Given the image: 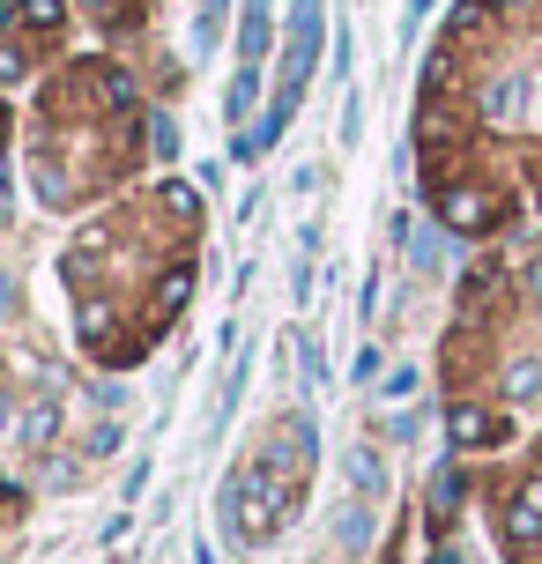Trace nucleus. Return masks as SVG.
I'll return each instance as SVG.
<instances>
[{"mask_svg": "<svg viewBox=\"0 0 542 564\" xmlns=\"http://www.w3.org/2000/svg\"><path fill=\"white\" fill-rule=\"evenodd\" d=\"M283 506H290L283 453H260V460H246V468L230 476V490H224V528L238 542H268L275 528H283Z\"/></svg>", "mask_w": 542, "mask_h": 564, "instance_id": "nucleus-1", "label": "nucleus"}, {"mask_svg": "<svg viewBox=\"0 0 542 564\" xmlns=\"http://www.w3.org/2000/svg\"><path fill=\"white\" fill-rule=\"evenodd\" d=\"M506 297H513V268L506 260H476L468 282H460V319H498Z\"/></svg>", "mask_w": 542, "mask_h": 564, "instance_id": "nucleus-2", "label": "nucleus"}, {"mask_svg": "<svg viewBox=\"0 0 542 564\" xmlns=\"http://www.w3.org/2000/svg\"><path fill=\"white\" fill-rule=\"evenodd\" d=\"M498 216H506V200L490 194V186H446V194H438V224L460 230V238H468V230H490Z\"/></svg>", "mask_w": 542, "mask_h": 564, "instance_id": "nucleus-3", "label": "nucleus"}, {"mask_svg": "<svg viewBox=\"0 0 542 564\" xmlns=\"http://www.w3.org/2000/svg\"><path fill=\"white\" fill-rule=\"evenodd\" d=\"M446 438H454V446H498L506 423L490 416V409H476V401H454V409H446Z\"/></svg>", "mask_w": 542, "mask_h": 564, "instance_id": "nucleus-4", "label": "nucleus"}, {"mask_svg": "<svg viewBox=\"0 0 542 564\" xmlns=\"http://www.w3.org/2000/svg\"><path fill=\"white\" fill-rule=\"evenodd\" d=\"M186 297H194V268L178 260L172 275L156 282V319H178V312H186Z\"/></svg>", "mask_w": 542, "mask_h": 564, "instance_id": "nucleus-5", "label": "nucleus"}, {"mask_svg": "<svg viewBox=\"0 0 542 564\" xmlns=\"http://www.w3.org/2000/svg\"><path fill=\"white\" fill-rule=\"evenodd\" d=\"M260 53H268V0H246V30H238V59H246V67H260Z\"/></svg>", "mask_w": 542, "mask_h": 564, "instance_id": "nucleus-6", "label": "nucleus"}, {"mask_svg": "<svg viewBox=\"0 0 542 564\" xmlns=\"http://www.w3.org/2000/svg\"><path fill=\"white\" fill-rule=\"evenodd\" d=\"M89 83H97V105H105L112 119H127V112H134V83H127V75H105V67H97Z\"/></svg>", "mask_w": 542, "mask_h": 564, "instance_id": "nucleus-7", "label": "nucleus"}, {"mask_svg": "<svg viewBox=\"0 0 542 564\" xmlns=\"http://www.w3.org/2000/svg\"><path fill=\"white\" fill-rule=\"evenodd\" d=\"M416 141H424V149H446V141H454V119H446L438 97H424V112H416Z\"/></svg>", "mask_w": 542, "mask_h": 564, "instance_id": "nucleus-8", "label": "nucleus"}, {"mask_svg": "<svg viewBox=\"0 0 542 564\" xmlns=\"http://www.w3.org/2000/svg\"><path fill=\"white\" fill-rule=\"evenodd\" d=\"M349 476H357V498H365V506L379 498V482H387V476H379V453H371V446L349 453Z\"/></svg>", "mask_w": 542, "mask_h": 564, "instance_id": "nucleus-9", "label": "nucleus"}, {"mask_svg": "<svg viewBox=\"0 0 542 564\" xmlns=\"http://www.w3.org/2000/svg\"><path fill=\"white\" fill-rule=\"evenodd\" d=\"M484 112H490V119H506V127H513V119L528 112V97H520V83H490V97H484Z\"/></svg>", "mask_w": 542, "mask_h": 564, "instance_id": "nucleus-10", "label": "nucleus"}, {"mask_svg": "<svg viewBox=\"0 0 542 564\" xmlns=\"http://www.w3.org/2000/svg\"><path fill=\"white\" fill-rule=\"evenodd\" d=\"M506 535H513V542H542V506H528V498L506 506Z\"/></svg>", "mask_w": 542, "mask_h": 564, "instance_id": "nucleus-11", "label": "nucleus"}, {"mask_svg": "<svg viewBox=\"0 0 542 564\" xmlns=\"http://www.w3.org/2000/svg\"><path fill=\"white\" fill-rule=\"evenodd\" d=\"M506 394H513V401L542 394V365H535V357H528V365H506Z\"/></svg>", "mask_w": 542, "mask_h": 564, "instance_id": "nucleus-12", "label": "nucleus"}, {"mask_svg": "<svg viewBox=\"0 0 542 564\" xmlns=\"http://www.w3.org/2000/svg\"><path fill=\"white\" fill-rule=\"evenodd\" d=\"M53 431H59V409H53V401H37V409L23 416V446H45Z\"/></svg>", "mask_w": 542, "mask_h": 564, "instance_id": "nucleus-13", "label": "nucleus"}, {"mask_svg": "<svg viewBox=\"0 0 542 564\" xmlns=\"http://www.w3.org/2000/svg\"><path fill=\"white\" fill-rule=\"evenodd\" d=\"M438 89H454V45H438L424 59V97H438Z\"/></svg>", "mask_w": 542, "mask_h": 564, "instance_id": "nucleus-14", "label": "nucleus"}, {"mask_svg": "<svg viewBox=\"0 0 542 564\" xmlns=\"http://www.w3.org/2000/svg\"><path fill=\"white\" fill-rule=\"evenodd\" d=\"M253 97H260V75H253V67H238V83H230V119L253 112Z\"/></svg>", "mask_w": 542, "mask_h": 564, "instance_id": "nucleus-15", "label": "nucleus"}, {"mask_svg": "<svg viewBox=\"0 0 542 564\" xmlns=\"http://www.w3.org/2000/svg\"><path fill=\"white\" fill-rule=\"evenodd\" d=\"M23 23H37V30H59V23H67V0H23Z\"/></svg>", "mask_w": 542, "mask_h": 564, "instance_id": "nucleus-16", "label": "nucleus"}, {"mask_svg": "<svg viewBox=\"0 0 542 564\" xmlns=\"http://www.w3.org/2000/svg\"><path fill=\"white\" fill-rule=\"evenodd\" d=\"M149 141H156V156H172V149H178V127H172V119H149Z\"/></svg>", "mask_w": 542, "mask_h": 564, "instance_id": "nucleus-17", "label": "nucleus"}, {"mask_svg": "<svg viewBox=\"0 0 542 564\" xmlns=\"http://www.w3.org/2000/svg\"><path fill=\"white\" fill-rule=\"evenodd\" d=\"M454 498H460V476L446 468V476H438V520H454Z\"/></svg>", "mask_w": 542, "mask_h": 564, "instance_id": "nucleus-18", "label": "nucleus"}, {"mask_svg": "<svg viewBox=\"0 0 542 564\" xmlns=\"http://www.w3.org/2000/svg\"><path fill=\"white\" fill-rule=\"evenodd\" d=\"M15 75H23V53H15V45L0 37V83H15Z\"/></svg>", "mask_w": 542, "mask_h": 564, "instance_id": "nucleus-19", "label": "nucleus"}, {"mask_svg": "<svg viewBox=\"0 0 542 564\" xmlns=\"http://www.w3.org/2000/svg\"><path fill=\"white\" fill-rule=\"evenodd\" d=\"M528 297H542V260H535V268H528Z\"/></svg>", "mask_w": 542, "mask_h": 564, "instance_id": "nucleus-20", "label": "nucleus"}, {"mask_svg": "<svg viewBox=\"0 0 542 564\" xmlns=\"http://www.w3.org/2000/svg\"><path fill=\"white\" fill-rule=\"evenodd\" d=\"M490 8H498V15H513V8H528V0H490Z\"/></svg>", "mask_w": 542, "mask_h": 564, "instance_id": "nucleus-21", "label": "nucleus"}, {"mask_svg": "<svg viewBox=\"0 0 542 564\" xmlns=\"http://www.w3.org/2000/svg\"><path fill=\"white\" fill-rule=\"evenodd\" d=\"M0 416H8V409H0Z\"/></svg>", "mask_w": 542, "mask_h": 564, "instance_id": "nucleus-22", "label": "nucleus"}]
</instances>
